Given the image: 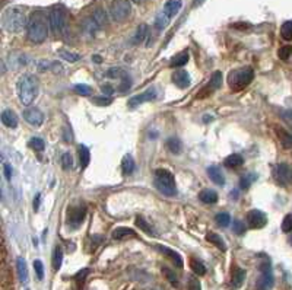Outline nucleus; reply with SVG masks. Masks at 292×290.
Listing matches in <instances>:
<instances>
[{"instance_id":"c03bdc74","label":"nucleus","mask_w":292,"mask_h":290,"mask_svg":"<svg viewBox=\"0 0 292 290\" xmlns=\"http://www.w3.org/2000/svg\"><path fill=\"white\" fill-rule=\"evenodd\" d=\"M62 166H63V169H66V171H69V169L73 168V159H72V155H70V153H65V155L62 156Z\"/></svg>"},{"instance_id":"09e8293b","label":"nucleus","mask_w":292,"mask_h":290,"mask_svg":"<svg viewBox=\"0 0 292 290\" xmlns=\"http://www.w3.org/2000/svg\"><path fill=\"white\" fill-rule=\"evenodd\" d=\"M282 230L285 233L288 232H292V214H286L283 222H282Z\"/></svg>"},{"instance_id":"412c9836","label":"nucleus","mask_w":292,"mask_h":290,"mask_svg":"<svg viewBox=\"0 0 292 290\" xmlns=\"http://www.w3.org/2000/svg\"><path fill=\"white\" fill-rule=\"evenodd\" d=\"M17 271H18L19 280L22 283H27L28 281V267H27V262L22 257H19L17 259Z\"/></svg>"},{"instance_id":"0eeeda50","label":"nucleus","mask_w":292,"mask_h":290,"mask_svg":"<svg viewBox=\"0 0 292 290\" xmlns=\"http://www.w3.org/2000/svg\"><path fill=\"white\" fill-rule=\"evenodd\" d=\"M132 12V6L129 3V0H113V3L110 6V15L114 21L121 22L124 21Z\"/></svg>"},{"instance_id":"20e7f679","label":"nucleus","mask_w":292,"mask_h":290,"mask_svg":"<svg viewBox=\"0 0 292 290\" xmlns=\"http://www.w3.org/2000/svg\"><path fill=\"white\" fill-rule=\"evenodd\" d=\"M254 78V72L250 67H244V69H235L231 70L228 75V85L232 91L238 92L242 91L244 88H247Z\"/></svg>"},{"instance_id":"9b49d317","label":"nucleus","mask_w":292,"mask_h":290,"mask_svg":"<svg viewBox=\"0 0 292 290\" xmlns=\"http://www.w3.org/2000/svg\"><path fill=\"white\" fill-rule=\"evenodd\" d=\"M85 214H86V209L84 206H73V207H69L68 209V222L72 225V226H78L84 222L85 219Z\"/></svg>"},{"instance_id":"4d7b16f0","label":"nucleus","mask_w":292,"mask_h":290,"mask_svg":"<svg viewBox=\"0 0 292 290\" xmlns=\"http://www.w3.org/2000/svg\"><path fill=\"white\" fill-rule=\"evenodd\" d=\"M101 91H103V94H105V95H111L114 91H113V88L110 86V85H103L101 86Z\"/></svg>"},{"instance_id":"2f4dec72","label":"nucleus","mask_w":292,"mask_h":290,"mask_svg":"<svg viewBox=\"0 0 292 290\" xmlns=\"http://www.w3.org/2000/svg\"><path fill=\"white\" fill-rule=\"evenodd\" d=\"M146 35H148V25L142 24V25H139V28L136 30V34H135L132 43H133V44H139V43H142V41L146 38Z\"/></svg>"},{"instance_id":"603ef678","label":"nucleus","mask_w":292,"mask_h":290,"mask_svg":"<svg viewBox=\"0 0 292 290\" xmlns=\"http://www.w3.org/2000/svg\"><path fill=\"white\" fill-rule=\"evenodd\" d=\"M189 290H202L200 281H199L196 277H191V278L189 280Z\"/></svg>"},{"instance_id":"ddd939ff","label":"nucleus","mask_w":292,"mask_h":290,"mask_svg":"<svg viewBox=\"0 0 292 290\" xmlns=\"http://www.w3.org/2000/svg\"><path fill=\"white\" fill-rule=\"evenodd\" d=\"M24 118L28 124L34 127H40L44 121V115L38 108H27L24 111Z\"/></svg>"},{"instance_id":"473e14b6","label":"nucleus","mask_w":292,"mask_h":290,"mask_svg":"<svg viewBox=\"0 0 292 290\" xmlns=\"http://www.w3.org/2000/svg\"><path fill=\"white\" fill-rule=\"evenodd\" d=\"M256 179H257V175H256V174H253V172L245 174V175L241 177V179H240V187H241L242 190H247V188L251 187L253 182H256Z\"/></svg>"},{"instance_id":"c85d7f7f","label":"nucleus","mask_w":292,"mask_h":290,"mask_svg":"<svg viewBox=\"0 0 292 290\" xmlns=\"http://www.w3.org/2000/svg\"><path fill=\"white\" fill-rule=\"evenodd\" d=\"M206 239L210 242V243H213L218 249H221V251H226V245H225V242H223V239L218 235V233H213V232H210V233H207L206 235Z\"/></svg>"},{"instance_id":"393cba45","label":"nucleus","mask_w":292,"mask_h":290,"mask_svg":"<svg viewBox=\"0 0 292 290\" xmlns=\"http://www.w3.org/2000/svg\"><path fill=\"white\" fill-rule=\"evenodd\" d=\"M135 236H136V232L133 229H129V227H117L113 232V238L117 239V241H121V239H126V238H135Z\"/></svg>"},{"instance_id":"6ab92c4d","label":"nucleus","mask_w":292,"mask_h":290,"mask_svg":"<svg viewBox=\"0 0 292 290\" xmlns=\"http://www.w3.org/2000/svg\"><path fill=\"white\" fill-rule=\"evenodd\" d=\"M181 8H183L181 0H168V2L164 5V12H165L170 18H172V16H175V15L180 12Z\"/></svg>"},{"instance_id":"f03ea898","label":"nucleus","mask_w":292,"mask_h":290,"mask_svg":"<svg viewBox=\"0 0 292 290\" xmlns=\"http://www.w3.org/2000/svg\"><path fill=\"white\" fill-rule=\"evenodd\" d=\"M38 89H40V85H38V81L35 76H31V75H25L22 76L18 83H17V91H18V97L21 99V102L25 105V107H30L34 99L37 98L38 95Z\"/></svg>"},{"instance_id":"f704fd0d","label":"nucleus","mask_w":292,"mask_h":290,"mask_svg":"<svg viewBox=\"0 0 292 290\" xmlns=\"http://www.w3.org/2000/svg\"><path fill=\"white\" fill-rule=\"evenodd\" d=\"M187 62H189V53L187 51L180 53L177 57H174L171 60V67H183V66H186Z\"/></svg>"},{"instance_id":"c756f323","label":"nucleus","mask_w":292,"mask_h":290,"mask_svg":"<svg viewBox=\"0 0 292 290\" xmlns=\"http://www.w3.org/2000/svg\"><path fill=\"white\" fill-rule=\"evenodd\" d=\"M244 163V159L241 155H229L226 159H225V166L226 168H238Z\"/></svg>"},{"instance_id":"dca6fc26","label":"nucleus","mask_w":292,"mask_h":290,"mask_svg":"<svg viewBox=\"0 0 292 290\" xmlns=\"http://www.w3.org/2000/svg\"><path fill=\"white\" fill-rule=\"evenodd\" d=\"M156 249L161 252V254H164V255H167L178 268H181L183 267V258L180 257V254L178 252H175L174 249H171V248H167V246H162V245H156Z\"/></svg>"},{"instance_id":"c9c22d12","label":"nucleus","mask_w":292,"mask_h":290,"mask_svg":"<svg viewBox=\"0 0 292 290\" xmlns=\"http://www.w3.org/2000/svg\"><path fill=\"white\" fill-rule=\"evenodd\" d=\"M62 261H63V251H62L60 246H56V248H54V252H53V268H54L56 271L60 270Z\"/></svg>"},{"instance_id":"13d9d810","label":"nucleus","mask_w":292,"mask_h":290,"mask_svg":"<svg viewBox=\"0 0 292 290\" xmlns=\"http://www.w3.org/2000/svg\"><path fill=\"white\" fill-rule=\"evenodd\" d=\"M40 200H41V194L38 193V194L35 195V200H34V210H35V211L40 209Z\"/></svg>"},{"instance_id":"2eb2a0df","label":"nucleus","mask_w":292,"mask_h":290,"mask_svg":"<svg viewBox=\"0 0 292 290\" xmlns=\"http://www.w3.org/2000/svg\"><path fill=\"white\" fill-rule=\"evenodd\" d=\"M244 280H245V270H242L238 265H234L231 273V287L234 290H238L244 284Z\"/></svg>"},{"instance_id":"f257e3e1","label":"nucleus","mask_w":292,"mask_h":290,"mask_svg":"<svg viewBox=\"0 0 292 290\" xmlns=\"http://www.w3.org/2000/svg\"><path fill=\"white\" fill-rule=\"evenodd\" d=\"M49 27H50V21L43 11L33 12L28 19V24H27L28 40L35 44L44 43L49 35Z\"/></svg>"},{"instance_id":"7c9ffc66","label":"nucleus","mask_w":292,"mask_h":290,"mask_svg":"<svg viewBox=\"0 0 292 290\" xmlns=\"http://www.w3.org/2000/svg\"><path fill=\"white\" fill-rule=\"evenodd\" d=\"M168 24H170V16L162 11V12L155 18V28L159 30V31H162V30H165V28L168 27Z\"/></svg>"},{"instance_id":"4c0bfd02","label":"nucleus","mask_w":292,"mask_h":290,"mask_svg":"<svg viewBox=\"0 0 292 290\" xmlns=\"http://www.w3.org/2000/svg\"><path fill=\"white\" fill-rule=\"evenodd\" d=\"M280 35H282V38L286 40V41L292 40V21H288V22H285V24L282 25V28H280Z\"/></svg>"},{"instance_id":"e2e57ef3","label":"nucleus","mask_w":292,"mask_h":290,"mask_svg":"<svg viewBox=\"0 0 292 290\" xmlns=\"http://www.w3.org/2000/svg\"><path fill=\"white\" fill-rule=\"evenodd\" d=\"M257 290H263V289H257Z\"/></svg>"},{"instance_id":"a19ab883","label":"nucleus","mask_w":292,"mask_h":290,"mask_svg":"<svg viewBox=\"0 0 292 290\" xmlns=\"http://www.w3.org/2000/svg\"><path fill=\"white\" fill-rule=\"evenodd\" d=\"M136 226L139 227V229H142L143 232H146L148 235H155V232L152 230V227L146 223V220L143 219V217H140V216H137V219H136Z\"/></svg>"},{"instance_id":"37998d69","label":"nucleus","mask_w":292,"mask_h":290,"mask_svg":"<svg viewBox=\"0 0 292 290\" xmlns=\"http://www.w3.org/2000/svg\"><path fill=\"white\" fill-rule=\"evenodd\" d=\"M28 146H30L31 149L37 150V152H41V150L44 149L46 143H44V140H43V139H40V137H34V139H31V140H30Z\"/></svg>"},{"instance_id":"7ed1b4c3","label":"nucleus","mask_w":292,"mask_h":290,"mask_svg":"<svg viewBox=\"0 0 292 290\" xmlns=\"http://www.w3.org/2000/svg\"><path fill=\"white\" fill-rule=\"evenodd\" d=\"M28 24L25 14L21 8H9L5 11L2 16L3 30L8 32H21Z\"/></svg>"},{"instance_id":"ea45409f","label":"nucleus","mask_w":292,"mask_h":290,"mask_svg":"<svg viewBox=\"0 0 292 290\" xmlns=\"http://www.w3.org/2000/svg\"><path fill=\"white\" fill-rule=\"evenodd\" d=\"M97 22H98V25L100 27H104L105 24H107V15H105V12H104V9H101V8H98V9H95V12H94V16H92Z\"/></svg>"},{"instance_id":"052dcab7","label":"nucleus","mask_w":292,"mask_h":290,"mask_svg":"<svg viewBox=\"0 0 292 290\" xmlns=\"http://www.w3.org/2000/svg\"><path fill=\"white\" fill-rule=\"evenodd\" d=\"M133 2H135V3H142L143 0H133Z\"/></svg>"},{"instance_id":"4be33fe9","label":"nucleus","mask_w":292,"mask_h":290,"mask_svg":"<svg viewBox=\"0 0 292 290\" xmlns=\"http://www.w3.org/2000/svg\"><path fill=\"white\" fill-rule=\"evenodd\" d=\"M199 198L205 204H215L218 201V194L213 190H203V191H200Z\"/></svg>"},{"instance_id":"aec40b11","label":"nucleus","mask_w":292,"mask_h":290,"mask_svg":"<svg viewBox=\"0 0 292 290\" xmlns=\"http://www.w3.org/2000/svg\"><path fill=\"white\" fill-rule=\"evenodd\" d=\"M2 123L9 129H17L18 127V117L12 110H6L2 114Z\"/></svg>"},{"instance_id":"a211bd4d","label":"nucleus","mask_w":292,"mask_h":290,"mask_svg":"<svg viewBox=\"0 0 292 290\" xmlns=\"http://www.w3.org/2000/svg\"><path fill=\"white\" fill-rule=\"evenodd\" d=\"M207 175L210 178L212 182H215L216 185H225V177L222 174V171L218 166H209L207 168Z\"/></svg>"},{"instance_id":"e433bc0d","label":"nucleus","mask_w":292,"mask_h":290,"mask_svg":"<svg viewBox=\"0 0 292 290\" xmlns=\"http://www.w3.org/2000/svg\"><path fill=\"white\" fill-rule=\"evenodd\" d=\"M162 274L167 277V280L172 284V286H178V277H177V274L171 270V268H168V267H162Z\"/></svg>"},{"instance_id":"5fc2aeb1","label":"nucleus","mask_w":292,"mask_h":290,"mask_svg":"<svg viewBox=\"0 0 292 290\" xmlns=\"http://www.w3.org/2000/svg\"><path fill=\"white\" fill-rule=\"evenodd\" d=\"M3 169H5V177H6V179L11 181V179H12V175H14L12 166H11L9 163H5V165H3Z\"/></svg>"},{"instance_id":"9d476101","label":"nucleus","mask_w":292,"mask_h":290,"mask_svg":"<svg viewBox=\"0 0 292 290\" xmlns=\"http://www.w3.org/2000/svg\"><path fill=\"white\" fill-rule=\"evenodd\" d=\"M275 177L280 185H288L292 182V168L288 163H279L275 168Z\"/></svg>"},{"instance_id":"8fccbe9b","label":"nucleus","mask_w":292,"mask_h":290,"mask_svg":"<svg viewBox=\"0 0 292 290\" xmlns=\"http://www.w3.org/2000/svg\"><path fill=\"white\" fill-rule=\"evenodd\" d=\"M232 229H234V232H235L237 235H244V232H245V225H244V222H241V220H234V222H232Z\"/></svg>"},{"instance_id":"423d86ee","label":"nucleus","mask_w":292,"mask_h":290,"mask_svg":"<svg viewBox=\"0 0 292 290\" xmlns=\"http://www.w3.org/2000/svg\"><path fill=\"white\" fill-rule=\"evenodd\" d=\"M49 21H50V30L54 34H63L68 27V15L66 11L62 6H56L50 11L49 14Z\"/></svg>"},{"instance_id":"72a5a7b5","label":"nucleus","mask_w":292,"mask_h":290,"mask_svg":"<svg viewBox=\"0 0 292 290\" xmlns=\"http://www.w3.org/2000/svg\"><path fill=\"white\" fill-rule=\"evenodd\" d=\"M190 267H191L193 273L197 274V275H205V274H206V267L203 265L202 261H199V259H196V258H191V259H190Z\"/></svg>"},{"instance_id":"de8ad7c7","label":"nucleus","mask_w":292,"mask_h":290,"mask_svg":"<svg viewBox=\"0 0 292 290\" xmlns=\"http://www.w3.org/2000/svg\"><path fill=\"white\" fill-rule=\"evenodd\" d=\"M92 102H94L95 105H101V107H107V105H111L113 99H111L110 97H95V98L92 99Z\"/></svg>"},{"instance_id":"680f3d73","label":"nucleus","mask_w":292,"mask_h":290,"mask_svg":"<svg viewBox=\"0 0 292 290\" xmlns=\"http://www.w3.org/2000/svg\"><path fill=\"white\" fill-rule=\"evenodd\" d=\"M291 245H292V238H291Z\"/></svg>"},{"instance_id":"864d4df0","label":"nucleus","mask_w":292,"mask_h":290,"mask_svg":"<svg viewBox=\"0 0 292 290\" xmlns=\"http://www.w3.org/2000/svg\"><path fill=\"white\" fill-rule=\"evenodd\" d=\"M89 274V270L88 268H84V270H81L78 274H76V277H75V280L78 281V283H82L84 280H85V277Z\"/></svg>"},{"instance_id":"a18cd8bd","label":"nucleus","mask_w":292,"mask_h":290,"mask_svg":"<svg viewBox=\"0 0 292 290\" xmlns=\"http://www.w3.org/2000/svg\"><path fill=\"white\" fill-rule=\"evenodd\" d=\"M277 54H279V59H282V60H288V59L292 56V47H291V46H283V47L279 48Z\"/></svg>"},{"instance_id":"49530a36","label":"nucleus","mask_w":292,"mask_h":290,"mask_svg":"<svg viewBox=\"0 0 292 290\" xmlns=\"http://www.w3.org/2000/svg\"><path fill=\"white\" fill-rule=\"evenodd\" d=\"M60 53V56L65 59V60H68V62H78L81 57H79V54H73V53H70V51H68V50H60L59 51Z\"/></svg>"},{"instance_id":"4468645a","label":"nucleus","mask_w":292,"mask_h":290,"mask_svg":"<svg viewBox=\"0 0 292 290\" xmlns=\"http://www.w3.org/2000/svg\"><path fill=\"white\" fill-rule=\"evenodd\" d=\"M221 85H222V73H221L219 70H216V72L212 73V78H210L209 83L203 88V92L199 95V98H200V97H206L207 94H210V92L219 89Z\"/></svg>"},{"instance_id":"6e6d98bb","label":"nucleus","mask_w":292,"mask_h":290,"mask_svg":"<svg viewBox=\"0 0 292 290\" xmlns=\"http://www.w3.org/2000/svg\"><path fill=\"white\" fill-rule=\"evenodd\" d=\"M121 75H123V72L120 69H111V70H108V78H124Z\"/></svg>"},{"instance_id":"79ce46f5","label":"nucleus","mask_w":292,"mask_h":290,"mask_svg":"<svg viewBox=\"0 0 292 290\" xmlns=\"http://www.w3.org/2000/svg\"><path fill=\"white\" fill-rule=\"evenodd\" d=\"M215 220H216V223H218L219 226L226 227V226L231 223V216H229V213H219V214H216Z\"/></svg>"},{"instance_id":"58836bf2","label":"nucleus","mask_w":292,"mask_h":290,"mask_svg":"<svg viewBox=\"0 0 292 290\" xmlns=\"http://www.w3.org/2000/svg\"><path fill=\"white\" fill-rule=\"evenodd\" d=\"M73 91L81 95V97H89L92 94V88L88 86V85H84V83H79V85H75L73 86Z\"/></svg>"},{"instance_id":"5701e85b","label":"nucleus","mask_w":292,"mask_h":290,"mask_svg":"<svg viewBox=\"0 0 292 290\" xmlns=\"http://www.w3.org/2000/svg\"><path fill=\"white\" fill-rule=\"evenodd\" d=\"M277 137H279V142L280 145L285 147V149H292V134L283 129H277Z\"/></svg>"},{"instance_id":"6e6552de","label":"nucleus","mask_w":292,"mask_h":290,"mask_svg":"<svg viewBox=\"0 0 292 290\" xmlns=\"http://www.w3.org/2000/svg\"><path fill=\"white\" fill-rule=\"evenodd\" d=\"M260 277L257 280V289H263V290H269L273 287V274H272V268L269 262H263L260 265Z\"/></svg>"},{"instance_id":"cd10ccee","label":"nucleus","mask_w":292,"mask_h":290,"mask_svg":"<svg viewBox=\"0 0 292 290\" xmlns=\"http://www.w3.org/2000/svg\"><path fill=\"white\" fill-rule=\"evenodd\" d=\"M89 161H91L89 149H88L85 145H81V146H79V162H81V166L85 169V168L89 165Z\"/></svg>"},{"instance_id":"3c124183","label":"nucleus","mask_w":292,"mask_h":290,"mask_svg":"<svg viewBox=\"0 0 292 290\" xmlns=\"http://www.w3.org/2000/svg\"><path fill=\"white\" fill-rule=\"evenodd\" d=\"M34 270H35V273H37V277H38L40 280H43V277H44V267H43V262H41L40 259H35V261H34Z\"/></svg>"},{"instance_id":"f3484780","label":"nucleus","mask_w":292,"mask_h":290,"mask_svg":"<svg viewBox=\"0 0 292 290\" xmlns=\"http://www.w3.org/2000/svg\"><path fill=\"white\" fill-rule=\"evenodd\" d=\"M172 83L177 85L178 88L184 89L190 85V75L186 70H177L172 75Z\"/></svg>"},{"instance_id":"f8f14e48","label":"nucleus","mask_w":292,"mask_h":290,"mask_svg":"<svg viewBox=\"0 0 292 290\" xmlns=\"http://www.w3.org/2000/svg\"><path fill=\"white\" fill-rule=\"evenodd\" d=\"M156 98V91L154 88L148 89L146 92L140 94V95H136V97H132L129 99V108H136L139 105H142L143 102H148V101H154Z\"/></svg>"},{"instance_id":"a878e982","label":"nucleus","mask_w":292,"mask_h":290,"mask_svg":"<svg viewBox=\"0 0 292 290\" xmlns=\"http://www.w3.org/2000/svg\"><path fill=\"white\" fill-rule=\"evenodd\" d=\"M121 169L126 175H132L136 169V163H135V159L130 156V155H126L123 158V162H121Z\"/></svg>"},{"instance_id":"39448f33","label":"nucleus","mask_w":292,"mask_h":290,"mask_svg":"<svg viewBox=\"0 0 292 290\" xmlns=\"http://www.w3.org/2000/svg\"><path fill=\"white\" fill-rule=\"evenodd\" d=\"M155 187L165 195L172 197L177 194V187H175V178L174 175L167 171V169H156L155 177H154Z\"/></svg>"},{"instance_id":"b1692460","label":"nucleus","mask_w":292,"mask_h":290,"mask_svg":"<svg viewBox=\"0 0 292 290\" xmlns=\"http://www.w3.org/2000/svg\"><path fill=\"white\" fill-rule=\"evenodd\" d=\"M82 28H84V31H85V34H88V35H94L101 27L98 25V22L94 19V18H86L84 22H82Z\"/></svg>"},{"instance_id":"bf43d9fd","label":"nucleus","mask_w":292,"mask_h":290,"mask_svg":"<svg viewBox=\"0 0 292 290\" xmlns=\"http://www.w3.org/2000/svg\"><path fill=\"white\" fill-rule=\"evenodd\" d=\"M282 117H283L289 124H292V111H286V113H283Z\"/></svg>"},{"instance_id":"1a4fd4ad","label":"nucleus","mask_w":292,"mask_h":290,"mask_svg":"<svg viewBox=\"0 0 292 290\" xmlns=\"http://www.w3.org/2000/svg\"><path fill=\"white\" fill-rule=\"evenodd\" d=\"M247 223L251 229H261L267 225V216L260 210H250L247 213Z\"/></svg>"},{"instance_id":"bb28decb","label":"nucleus","mask_w":292,"mask_h":290,"mask_svg":"<svg viewBox=\"0 0 292 290\" xmlns=\"http://www.w3.org/2000/svg\"><path fill=\"white\" fill-rule=\"evenodd\" d=\"M167 147H168V150H170L171 153H174V155H180V153L183 152V145H181V140H180L178 137H171V139H168Z\"/></svg>"}]
</instances>
